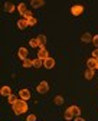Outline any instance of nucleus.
Here are the masks:
<instances>
[{
  "label": "nucleus",
  "instance_id": "1",
  "mask_svg": "<svg viewBox=\"0 0 98 121\" xmlns=\"http://www.w3.org/2000/svg\"><path fill=\"white\" fill-rule=\"evenodd\" d=\"M81 115V110H79V107H76V105H71V107L65 111V114H63V118L67 120V121H71V120H74L75 117H79Z\"/></svg>",
  "mask_w": 98,
  "mask_h": 121
},
{
  "label": "nucleus",
  "instance_id": "2",
  "mask_svg": "<svg viewBox=\"0 0 98 121\" xmlns=\"http://www.w3.org/2000/svg\"><path fill=\"white\" fill-rule=\"evenodd\" d=\"M12 107H13L14 114H18V115H20V114H23V112L27 111V104H26V101H23V99H19L16 104H13Z\"/></svg>",
  "mask_w": 98,
  "mask_h": 121
},
{
  "label": "nucleus",
  "instance_id": "3",
  "mask_svg": "<svg viewBox=\"0 0 98 121\" xmlns=\"http://www.w3.org/2000/svg\"><path fill=\"white\" fill-rule=\"evenodd\" d=\"M48 89H49V84H48L46 81H42V82L36 86V91H38L39 94H46Z\"/></svg>",
  "mask_w": 98,
  "mask_h": 121
},
{
  "label": "nucleus",
  "instance_id": "4",
  "mask_svg": "<svg viewBox=\"0 0 98 121\" xmlns=\"http://www.w3.org/2000/svg\"><path fill=\"white\" fill-rule=\"evenodd\" d=\"M71 13L74 14V16H79V14H82L84 13V6H81V4H74L71 7Z\"/></svg>",
  "mask_w": 98,
  "mask_h": 121
},
{
  "label": "nucleus",
  "instance_id": "5",
  "mask_svg": "<svg viewBox=\"0 0 98 121\" xmlns=\"http://www.w3.org/2000/svg\"><path fill=\"white\" fill-rule=\"evenodd\" d=\"M87 68H89V69H97L98 68V59H95V58H91V59H88L87 60Z\"/></svg>",
  "mask_w": 98,
  "mask_h": 121
},
{
  "label": "nucleus",
  "instance_id": "6",
  "mask_svg": "<svg viewBox=\"0 0 98 121\" xmlns=\"http://www.w3.org/2000/svg\"><path fill=\"white\" fill-rule=\"evenodd\" d=\"M43 66H45L46 69H52V68L55 66V60H53V58L49 56L48 59H45V60H43Z\"/></svg>",
  "mask_w": 98,
  "mask_h": 121
},
{
  "label": "nucleus",
  "instance_id": "7",
  "mask_svg": "<svg viewBox=\"0 0 98 121\" xmlns=\"http://www.w3.org/2000/svg\"><path fill=\"white\" fill-rule=\"evenodd\" d=\"M19 97H20V99L27 101V99L30 98V91H29V89H20V91H19Z\"/></svg>",
  "mask_w": 98,
  "mask_h": 121
},
{
  "label": "nucleus",
  "instance_id": "8",
  "mask_svg": "<svg viewBox=\"0 0 98 121\" xmlns=\"http://www.w3.org/2000/svg\"><path fill=\"white\" fill-rule=\"evenodd\" d=\"M0 94H2L3 97H10V95H12V88L7 86V85L2 86V88H0Z\"/></svg>",
  "mask_w": 98,
  "mask_h": 121
},
{
  "label": "nucleus",
  "instance_id": "9",
  "mask_svg": "<svg viewBox=\"0 0 98 121\" xmlns=\"http://www.w3.org/2000/svg\"><path fill=\"white\" fill-rule=\"evenodd\" d=\"M27 55H29V52H27V49H26V48H20V49H19V52H18V56H19L22 60L27 59Z\"/></svg>",
  "mask_w": 98,
  "mask_h": 121
},
{
  "label": "nucleus",
  "instance_id": "10",
  "mask_svg": "<svg viewBox=\"0 0 98 121\" xmlns=\"http://www.w3.org/2000/svg\"><path fill=\"white\" fill-rule=\"evenodd\" d=\"M38 58H39V59H42V60L48 59V58H49V55H48V51H46L45 48H40V49H39V52H38Z\"/></svg>",
  "mask_w": 98,
  "mask_h": 121
},
{
  "label": "nucleus",
  "instance_id": "11",
  "mask_svg": "<svg viewBox=\"0 0 98 121\" xmlns=\"http://www.w3.org/2000/svg\"><path fill=\"white\" fill-rule=\"evenodd\" d=\"M27 26H29V25H27V20H26V19H19V20H18V27H19L20 30H25Z\"/></svg>",
  "mask_w": 98,
  "mask_h": 121
},
{
  "label": "nucleus",
  "instance_id": "12",
  "mask_svg": "<svg viewBox=\"0 0 98 121\" xmlns=\"http://www.w3.org/2000/svg\"><path fill=\"white\" fill-rule=\"evenodd\" d=\"M81 40H82L84 43H89V42H92V36L87 32V33H84L82 36H81Z\"/></svg>",
  "mask_w": 98,
  "mask_h": 121
},
{
  "label": "nucleus",
  "instance_id": "13",
  "mask_svg": "<svg viewBox=\"0 0 98 121\" xmlns=\"http://www.w3.org/2000/svg\"><path fill=\"white\" fill-rule=\"evenodd\" d=\"M38 40H39V48H45V45H46V36L45 35H39Z\"/></svg>",
  "mask_w": 98,
  "mask_h": 121
},
{
  "label": "nucleus",
  "instance_id": "14",
  "mask_svg": "<svg viewBox=\"0 0 98 121\" xmlns=\"http://www.w3.org/2000/svg\"><path fill=\"white\" fill-rule=\"evenodd\" d=\"M43 4H45L43 0H32V2H30V6H32V7H40V6H43Z\"/></svg>",
  "mask_w": 98,
  "mask_h": 121
},
{
  "label": "nucleus",
  "instance_id": "15",
  "mask_svg": "<svg viewBox=\"0 0 98 121\" xmlns=\"http://www.w3.org/2000/svg\"><path fill=\"white\" fill-rule=\"evenodd\" d=\"M84 77H85V79H92L94 78V71L92 69H89V68H87V71H85V73H84Z\"/></svg>",
  "mask_w": 98,
  "mask_h": 121
},
{
  "label": "nucleus",
  "instance_id": "16",
  "mask_svg": "<svg viewBox=\"0 0 98 121\" xmlns=\"http://www.w3.org/2000/svg\"><path fill=\"white\" fill-rule=\"evenodd\" d=\"M4 9H6V12H9V13H13V12H14V9H16V6H14L13 3H6Z\"/></svg>",
  "mask_w": 98,
  "mask_h": 121
},
{
  "label": "nucleus",
  "instance_id": "17",
  "mask_svg": "<svg viewBox=\"0 0 98 121\" xmlns=\"http://www.w3.org/2000/svg\"><path fill=\"white\" fill-rule=\"evenodd\" d=\"M26 10H27V9H26V4H25V3H20V4L18 6V12H19L20 14H25Z\"/></svg>",
  "mask_w": 98,
  "mask_h": 121
},
{
  "label": "nucleus",
  "instance_id": "18",
  "mask_svg": "<svg viewBox=\"0 0 98 121\" xmlns=\"http://www.w3.org/2000/svg\"><path fill=\"white\" fill-rule=\"evenodd\" d=\"M63 101H65V99H63V97H61V95H56V97L53 98V102H55L56 105H62Z\"/></svg>",
  "mask_w": 98,
  "mask_h": 121
},
{
  "label": "nucleus",
  "instance_id": "19",
  "mask_svg": "<svg viewBox=\"0 0 98 121\" xmlns=\"http://www.w3.org/2000/svg\"><path fill=\"white\" fill-rule=\"evenodd\" d=\"M30 66H33V60H32V59H25L23 60V68H30Z\"/></svg>",
  "mask_w": 98,
  "mask_h": 121
},
{
  "label": "nucleus",
  "instance_id": "20",
  "mask_svg": "<svg viewBox=\"0 0 98 121\" xmlns=\"http://www.w3.org/2000/svg\"><path fill=\"white\" fill-rule=\"evenodd\" d=\"M42 65H43V60H42V59H39V58L33 59V66H35V68H40Z\"/></svg>",
  "mask_w": 98,
  "mask_h": 121
},
{
  "label": "nucleus",
  "instance_id": "21",
  "mask_svg": "<svg viewBox=\"0 0 98 121\" xmlns=\"http://www.w3.org/2000/svg\"><path fill=\"white\" fill-rule=\"evenodd\" d=\"M29 45L32 48H39V40H38V38L36 39H30L29 40Z\"/></svg>",
  "mask_w": 98,
  "mask_h": 121
},
{
  "label": "nucleus",
  "instance_id": "22",
  "mask_svg": "<svg viewBox=\"0 0 98 121\" xmlns=\"http://www.w3.org/2000/svg\"><path fill=\"white\" fill-rule=\"evenodd\" d=\"M26 20H27V25H29V26H35V25H36V22H38V20H36L33 16H32V17H29V19H26Z\"/></svg>",
  "mask_w": 98,
  "mask_h": 121
},
{
  "label": "nucleus",
  "instance_id": "23",
  "mask_svg": "<svg viewBox=\"0 0 98 121\" xmlns=\"http://www.w3.org/2000/svg\"><path fill=\"white\" fill-rule=\"evenodd\" d=\"M7 98H9V102H10V104H12V105H13V104H16V102H18V101H19V99H18V98H16V97H14V95H13V94H12V95H10V97H7Z\"/></svg>",
  "mask_w": 98,
  "mask_h": 121
},
{
  "label": "nucleus",
  "instance_id": "24",
  "mask_svg": "<svg viewBox=\"0 0 98 121\" xmlns=\"http://www.w3.org/2000/svg\"><path fill=\"white\" fill-rule=\"evenodd\" d=\"M26 121H38V120H36V115L35 114H30V115H27Z\"/></svg>",
  "mask_w": 98,
  "mask_h": 121
},
{
  "label": "nucleus",
  "instance_id": "25",
  "mask_svg": "<svg viewBox=\"0 0 98 121\" xmlns=\"http://www.w3.org/2000/svg\"><path fill=\"white\" fill-rule=\"evenodd\" d=\"M23 17H25V19H29V17H32V10H26V13L23 14Z\"/></svg>",
  "mask_w": 98,
  "mask_h": 121
},
{
  "label": "nucleus",
  "instance_id": "26",
  "mask_svg": "<svg viewBox=\"0 0 98 121\" xmlns=\"http://www.w3.org/2000/svg\"><path fill=\"white\" fill-rule=\"evenodd\" d=\"M92 43L95 45V46L98 48V35H95V36H92Z\"/></svg>",
  "mask_w": 98,
  "mask_h": 121
},
{
  "label": "nucleus",
  "instance_id": "27",
  "mask_svg": "<svg viewBox=\"0 0 98 121\" xmlns=\"http://www.w3.org/2000/svg\"><path fill=\"white\" fill-rule=\"evenodd\" d=\"M92 58H95V59H98V48L92 52Z\"/></svg>",
  "mask_w": 98,
  "mask_h": 121
},
{
  "label": "nucleus",
  "instance_id": "28",
  "mask_svg": "<svg viewBox=\"0 0 98 121\" xmlns=\"http://www.w3.org/2000/svg\"><path fill=\"white\" fill-rule=\"evenodd\" d=\"M75 121H84V120L81 118V117H75Z\"/></svg>",
  "mask_w": 98,
  "mask_h": 121
},
{
  "label": "nucleus",
  "instance_id": "29",
  "mask_svg": "<svg viewBox=\"0 0 98 121\" xmlns=\"http://www.w3.org/2000/svg\"><path fill=\"white\" fill-rule=\"evenodd\" d=\"M97 69H98V68H97Z\"/></svg>",
  "mask_w": 98,
  "mask_h": 121
}]
</instances>
